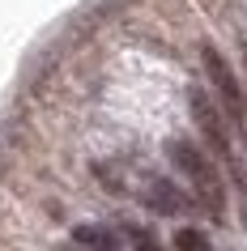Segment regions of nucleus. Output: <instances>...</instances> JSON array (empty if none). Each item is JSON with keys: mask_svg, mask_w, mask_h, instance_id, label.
Listing matches in <instances>:
<instances>
[{"mask_svg": "<svg viewBox=\"0 0 247 251\" xmlns=\"http://www.w3.org/2000/svg\"><path fill=\"white\" fill-rule=\"evenodd\" d=\"M175 251H213V243H209L205 230L183 226V230H175Z\"/></svg>", "mask_w": 247, "mask_h": 251, "instance_id": "6", "label": "nucleus"}, {"mask_svg": "<svg viewBox=\"0 0 247 251\" xmlns=\"http://www.w3.org/2000/svg\"><path fill=\"white\" fill-rule=\"evenodd\" d=\"M145 204H149L154 213H162V217H175V213L192 209V200L183 196V187H175L170 179H149V187H145Z\"/></svg>", "mask_w": 247, "mask_h": 251, "instance_id": "4", "label": "nucleus"}, {"mask_svg": "<svg viewBox=\"0 0 247 251\" xmlns=\"http://www.w3.org/2000/svg\"><path fill=\"white\" fill-rule=\"evenodd\" d=\"M73 247H81V251H124V243H119V234L107 230V226L81 222V226H73Z\"/></svg>", "mask_w": 247, "mask_h": 251, "instance_id": "5", "label": "nucleus"}, {"mask_svg": "<svg viewBox=\"0 0 247 251\" xmlns=\"http://www.w3.org/2000/svg\"><path fill=\"white\" fill-rule=\"evenodd\" d=\"M166 158L170 166L192 183L196 200L205 204V213H213V217H221V209H226V187H221V175L218 166L209 162V153L196 141H188V136H170L166 141Z\"/></svg>", "mask_w": 247, "mask_h": 251, "instance_id": "1", "label": "nucleus"}, {"mask_svg": "<svg viewBox=\"0 0 247 251\" xmlns=\"http://www.w3.org/2000/svg\"><path fill=\"white\" fill-rule=\"evenodd\" d=\"M55 251H81V247H73V243H68V247H55Z\"/></svg>", "mask_w": 247, "mask_h": 251, "instance_id": "8", "label": "nucleus"}, {"mask_svg": "<svg viewBox=\"0 0 247 251\" xmlns=\"http://www.w3.org/2000/svg\"><path fill=\"white\" fill-rule=\"evenodd\" d=\"M200 60H205L209 85H213V94H218V102H221V111H226V119L243 128V124H247V102H243V85H239V77H234V68L226 64V55H221L218 47H209V43L200 47Z\"/></svg>", "mask_w": 247, "mask_h": 251, "instance_id": "2", "label": "nucleus"}, {"mask_svg": "<svg viewBox=\"0 0 247 251\" xmlns=\"http://www.w3.org/2000/svg\"><path fill=\"white\" fill-rule=\"evenodd\" d=\"M188 106H192V119H196V128H200V136L209 141V149H213L218 158H230V132H226V119H221V111L213 106V98L196 85V90L188 94Z\"/></svg>", "mask_w": 247, "mask_h": 251, "instance_id": "3", "label": "nucleus"}, {"mask_svg": "<svg viewBox=\"0 0 247 251\" xmlns=\"http://www.w3.org/2000/svg\"><path fill=\"white\" fill-rule=\"evenodd\" d=\"M128 238H132V251H162V247H158V238L149 234V230H137V226H132Z\"/></svg>", "mask_w": 247, "mask_h": 251, "instance_id": "7", "label": "nucleus"}]
</instances>
